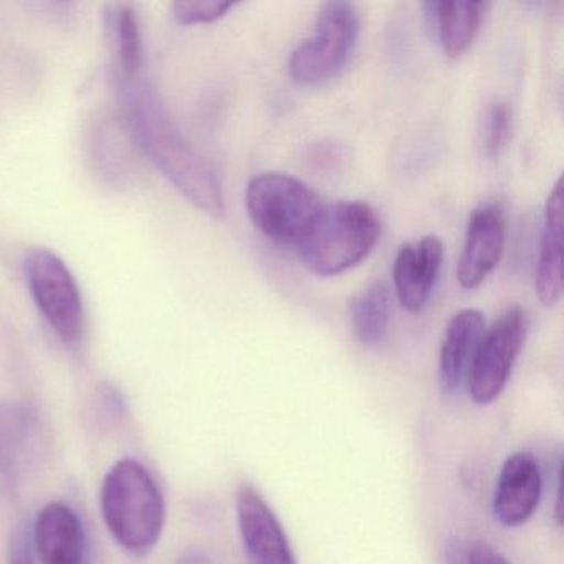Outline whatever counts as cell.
Wrapping results in <instances>:
<instances>
[{
	"label": "cell",
	"instance_id": "cell-1",
	"mask_svg": "<svg viewBox=\"0 0 564 564\" xmlns=\"http://www.w3.org/2000/svg\"><path fill=\"white\" fill-rule=\"evenodd\" d=\"M133 82L123 80V95L134 140L189 203L204 213L220 216L226 203L216 167L187 143L156 95Z\"/></svg>",
	"mask_w": 564,
	"mask_h": 564
},
{
	"label": "cell",
	"instance_id": "cell-2",
	"mask_svg": "<svg viewBox=\"0 0 564 564\" xmlns=\"http://www.w3.org/2000/svg\"><path fill=\"white\" fill-rule=\"evenodd\" d=\"M101 514L111 536L128 553H150L166 521V503L153 475L133 458L118 460L105 475Z\"/></svg>",
	"mask_w": 564,
	"mask_h": 564
},
{
	"label": "cell",
	"instance_id": "cell-3",
	"mask_svg": "<svg viewBox=\"0 0 564 564\" xmlns=\"http://www.w3.org/2000/svg\"><path fill=\"white\" fill-rule=\"evenodd\" d=\"M381 236V220L362 200H338L323 207L318 219L296 243L302 262L318 276H335L366 259Z\"/></svg>",
	"mask_w": 564,
	"mask_h": 564
},
{
	"label": "cell",
	"instance_id": "cell-4",
	"mask_svg": "<svg viewBox=\"0 0 564 564\" xmlns=\"http://www.w3.org/2000/svg\"><path fill=\"white\" fill-rule=\"evenodd\" d=\"M246 203L257 229L282 243H299L325 207L308 184L285 173L253 176Z\"/></svg>",
	"mask_w": 564,
	"mask_h": 564
},
{
	"label": "cell",
	"instance_id": "cell-5",
	"mask_svg": "<svg viewBox=\"0 0 564 564\" xmlns=\"http://www.w3.org/2000/svg\"><path fill=\"white\" fill-rule=\"evenodd\" d=\"M359 39V15L343 0L319 8L315 31L293 51L290 77L300 85H318L338 75L348 64Z\"/></svg>",
	"mask_w": 564,
	"mask_h": 564
},
{
	"label": "cell",
	"instance_id": "cell-6",
	"mask_svg": "<svg viewBox=\"0 0 564 564\" xmlns=\"http://www.w3.org/2000/svg\"><path fill=\"white\" fill-rule=\"evenodd\" d=\"M32 299L45 322L65 343H77L84 333V299L67 263L47 249H34L25 260Z\"/></svg>",
	"mask_w": 564,
	"mask_h": 564
},
{
	"label": "cell",
	"instance_id": "cell-7",
	"mask_svg": "<svg viewBox=\"0 0 564 564\" xmlns=\"http://www.w3.org/2000/svg\"><path fill=\"white\" fill-rule=\"evenodd\" d=\"M527 336V315L520 306H510L487 329L467 379L471 401L490 404L503 391Z\"/></svg>",
	"mask_w": 564,
	"mask_h": 564
},
{
	"label": "cell",
	"instance_id": "cell-8",
	"mask_svg": "<svg viewBox=\"0 0 564 564\" xmlns=\"http://www.w3.org/2000/svg\"><path fill=\"white\" fill-rule=\"evenodd\" d=\"M237 521L252 564H296L289 538L265 498L243 484L237 494Z\"/></svg>",
	"mask_w": 564,
	"mask_h": 564
},
{
	"label": "cell",
	"instance_id": "cell-9",
	"mask_svg": "<svg viewBox=\"0 0 564 564\" xmlns=\"http://www.w3.org/2000/svg\"><path fill=\"white\" fill-rule=\"evenodd\" d=\"M505 239L507 219L498 204L484 203L471 210L457 269L464 289H475L494 272L503 256Z\"/></svg>",
	"mask_w": 564,
	"mask_h": 564
},
{
	"label": "cell",
	"instance_id": "cell-10",
	"mask_svg": "<svg viewBox=\"0 0 564 564\" xmlns=\"http://www.w3.org/2000/svg\"><path fill=\"white\" fill-rule=\"evenodd\" d=\"M41 422L32 405L0 402V495L11 491L37 457Z\"/></svg>",
	"mask_w": 564,
	"mask_h": 564
},
{
	"label": "cell",
	"instance_id": "cell-11",
	"mask_svg": "<svg viewBox=\"0 0 564 564\" xmlns=\"http://www.w3.org/2000/svg\"><path fill=\"white\" fill-rule=\"evenodd\" d=\"M35 556L42 564H88V540L77 511L52 501L39 511L32 524Z\"/></svg>",
	"mask_w": 564,
	"mask_h": 564
},
{
	"label": "cell",
	"instance_id": "cell-12",
	"mask_svg": "<svg viewBox=\"0 0 564 564\" xmlns=\"http://www.w3.org/2000/svg\"><path fill=\"white\" fill-rule=\"evenodd\" d=\"M543 477L536 458L527 452L511 454L501 465L494 494V517L508 528L527 523L541 500Z\"/></svg>",
	"mask_w": 564,
	"mask_h": 564
},
{
	"label": "cell",
	"instance_id": "cell-13",
	"mask_svg": "<svg viewBox=\"0 0 564 564\" xmlns=\"http://www.w3.org/2000/svg\"><path fill=\"white\" fill-rule=\"evenodd\" d=\"M442 259L444 246L437 236L422 237L399 249L392 280L399 303L408 312L419 313L427 305L441 273Z\"/></svg>",
	"mask_w": 564,
	"mask_h": 564
},
{
	"label": "cell",
	"instance_id": "cell-14",
	"mask_svg": "<svg viewBox=\"0 0 564 564\" xmlns=\"http://www.w3.org/2000/svg\"><path fill=\"white\" fill-rule=\"evenodd\" d=\"M485 332L487 323L478 310H462L448 322L438 359V379L444 392L454 394L467 384Z\"/></svg>",
	"mask_w": 564,
	"mask_h": 564
},
{
	"label": "cell",
	"instance_id": "cell-15",
	"mask_svg": "<svg viewBox=\"0 0 564 564\" xmlns=\"http://www.w3.org/2000/svg\"><path fill=\"white\" fill-rule=\"evenodd\" d=\"M536 296L544 306L556 305L563 292V180H557L544 207L538 257Z\"/></svg>",
	"mask_w": 564,
	"mask_h": 564
},
{
	"label": "cell",
	"instance_id": "cell-16",
	"mask_svg": "<svg viewBox=\"0 0 564 564\" xmlns=\"http://www.w3.org/2000/svg\"><path fill=\"white\" fill-rule=\"evenodd\" d=\"M427 18L435 25L438 41L448 57L457 58L468 51L480 31L488 4L468 0V2H425Z\"/></svg>",
	"mask_w": 564,
	"mask_h": 564
},
{
	"label": "cell",
	"instance_id": "cell-17",
	"mask_svg": "<svg viewBox=\"0 0 564 564\" xmlns=\"http://www.w3.org/2000/svg\"><path fill=\"white\" fill-rule=\"evenodd\" d=\"M391 286L376 280L349 303V322L356 338L362 345H378L384 339L391 322Z\"/></svg>",
	"mask_w": 564,
	"mask_h": 564
},
{
	"label": "cell",
	"instance_id": "cell-18",
	"mask_svg": "<svg viewBox=\"0 0 564 564\" xmlns=\"http://www.w3.org/2000/svg\"><path fill=\"white\" fill-rule=\"evenodd\" d=\"M111 42L123 80H137L143 67V39L137 11L130 6H115L108 14Z\"/></svg>",
	"mask_w": 564,
	"mask_h": 564
},
{
	"label": "cell",
	"instance_id": "cell-19",
	"mask_svg": "<svg viewBox=\"0 0 564 564\" xmlns=\"http://www.w3.org/2000/svg\"><path fill=\"white\" fill-rule=\"evenodd\" d=\"M511 113L505 101L494 100L484 108L480 117V138L487 156L497 158L510 138Z\"/></svg>",
	"mask_w": 564,
	"mask_h": 564
},
{
	"label": "cell",
	"instance_id": "cell-20",
	"mask_svg": "<svg viewBox=\"0 0 564 564\" xmlns=\"http://www.w3.org/2000/svg\"><path fill=\"white\" fill-rule=\"evenodd\" d=\"M232 8L234 2L220 0H180L173 4V14L181 24H210L219 21Z\"/></svg>",
	"mask_w": 564,
	"mask_h": 564
},
{
	"label": "cell",
	"instance_id": "cell-21",
	"mask_svg": "<svg viewBox=\"0 0 564 564\" xmlns=\"http://www.w3.org/2000/svg\"><path fill=\"white\" fill-rule=\"evenodd\" d=\"M9 564H37L34 541H32V524L21 521L12 531L9 543Z\"/></svg>",
	"mask_w": 564,
	"mask_h": 564
},
{
	"label": "cell",
	"instance_id": "cell-22",
	"mask_svg": "<svg viewBox=\"0 0 564 564\" xmlns=\"http://www.w3.org/2000/svg\"><path fill=\"white\" fill-rule=\"evenodd\" d=\"M464 564H510L507 557L485 541H474L464 554Z\"/></svg>",
	"mask_w": 564,
	"mask_h": 564
},
{
	"label": "cell",
	"instance_id": "cell-23",
	"mask_svg": "<svg viewBox=\"0 0 564 564\" xmlns=\"http://www.w3.org/2000/svg\"><path fill=\"white\" fill-rule=\"evenodd\" d=\"M176 564H216V561L210 560V557L204 553H189L184 554Z\"/></svg>",
	"mask_w": 564,
	"mask_h": 564
}]
</instances>
